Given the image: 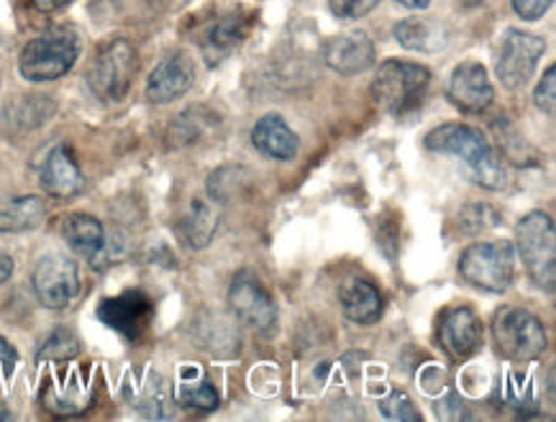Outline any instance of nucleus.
<instances>
[{"label":"nucleus","instance_id":"obj_1","mask_svg":"<svg viewBox=\"0 0 556 422\" xmlns=\"http://www.w3.org/2000/svg\"><path fill=\"white\" fill-rule=\"evenodd\" d=\"M426 149L437 154L456 156L475 184L484 190H501L505 184V167L480 128L467 124H444L426 136Z\"/></svg>","mask_w":556,"mask_h":422},{"label":"nucleus","instance_id":"obj_2","mask_svg":"<svg viewBox=\"0 0 556 422\" xmlns=\"http://www.w3.org/2000/svg\"><path fill=\"white\" fill-rule=\"evenodd\" d=\"M83 41L73 28H52L24 47L18 56V73L28 82H54L75 67Z\"/></svg>","mask_w":556,"mask_h":422},{"label":"nucleus","instance_id":"obj_3","mask_svg":"<svg viewBox=\"0 0 556 422\" xmlns=\"http://www.w3.org/2000/svg\"><path fill=\"white\" fill-rule=\"evenodd\" d=\"M431 82L429 67L416 62H403V60H390L382 62L380 69H377L372 88H369V95H372V103L382 113H390V116H405L413 108H418L420 100H424V92Z\"/></svg>","mask_w":556,"mask_h":422},{"label":"nucleus","instance_id":"obj_4","mask_svg":"<svg viewBox=\"0 0 556 422\" xmlns=\"http://www.w3.org/2000/svg\"><path fill=\"white\" fill-rule=\"evenodd\" d=\"M516 248L523 259L526 274L539 290L556 287V235L554 220L546 213L533 210L516 226Z\"/></svg>","mask_w":556,"mask_h":422},{"label":"nucleus","instance_id":"obj_5","mask_svg":"<svg viewBox=\"0 0 556 422\" xmlns=\"http://www.w3.org/2000/svg\"><path fill=\"white\" fill-rule=\"evenodd\" d=\"M139 60L137 49L131 41L126 39H113L111 44H105L92 60L88 69V85L98 98L105 103H118L128 95L131 90L134 77H137Z\"/></svg>","mask_w":556,"mask_h":422},{"label":"nucleus","instance_id":"obj_6","mask_svg":"<svg viewBox=\"0 0 556 422\" xmlns=\"http://www.w3.org/2000/svg\"><path fill=\"white\" fill-rule=\"evenodd\" d=\"M516 256L510 241L472 243L459 256V274L465 282L484 292H505L513 282Z\"/></svg>","mask_w":556,"mask_h":422},{"label":"nucleus","instance_id":"obj_7","mask_svg":"<svg viewBox=\"0 0 556 422\" xmlns=\"http://www.w3.org/2000/svg\"><path fill=\"white\" fill-rule=\"evenodd\" d=\"M493 335L497 350H501L508 361H536L548 346L546 331L544 325H541V320L529 310H518V307L497 315Z\"/></svg>","mask_w":556,"mask_h":422},{"label":"nucleus","instance_id":"obj_8","mask_svg":"<svg viewBox=\"0 0 556 422\" xmlns=\"http://www.w3.org/2000/svg\"><path fill=\"white\" fill-rule=\"evenodd\" d=\"M228 305L241 323L252 328V331L269 335L277 328V305L269 292L265 290V284L260 282L254 274L249 271H239L233 277L231 287H228Z\"/></svg>","mask_w":556,"mask_h":422},{"label":"nucleus","instance_id":"obj_9","mask_svg":"<svg viewBox=\"0 0 556 422\" xmlns=\"http://www.w3.org/2000/svg\"><path fill=\"white\" fill-rule=\"evenodd\" d=\"M34 295L49 310H64L80 295V271L67 256L49 254L37 264L31 277Z\"/></svg>","mask_w":556,"mask_h":422},{"label":"nucleus","instance_id":"obj_10","mask_svg":"<svg viewBox=\"0 0 556 422\" xmlns=\"http://www.w3.org/2000/svg\"><path fill=\"white\" fill-rule=\"evenodd\" d=\"M546 52V41L536 34L518 31L510 28L503 39L501 56H497V77H501L503 88L518 90L531 80L536 73L539 60Z\"/></svg>","mask_w":556,"mask_h":422},{"label":"nucleus","instance_id":"obj_11","mask_svg":"<svg viewBox=\"0 0 556 422\" xmlns=\"http://www.w3.org/2000/svg\"><path fill=\"white\" fill-rule=\"evenodd\" d=\"M152 315H154L152 299L139 290L121 292L118 297L103 299L101 307H98V318H101V323L109 325L111 331L121 333L131 343H139L144 338L149 325H152Z\"/></svg>","mask_w":556,"mask_h":422},{"label":"nucleus","instance_id":"obj_12","mask_svg":"<svg viewBox=\"0 0 556 422\" xmlns=\"http://www.w3.org/2000/svg\"><path fill=\"white\" fill-rule=\"evenodd\" d=\"M92 402V379L88 369H62L52 379H47L41 389V405L60 418H73L90 407Z\"/></svg>","mask_w":556,"mask_h":422},{"label":"nucleus","instance_id":"obj_13","mask_svg":"<svg viewBox=\"0 0 556 422\" xmlns=\"http://www.w3.org/2000/svg\"><path fill=\"white\" fill-rule=\"evenodd\" d=\"M195 82V62L190 60L185 52L167 54L156 67L152 69L147 80L144 95L149 103L154 105H167L173 100L182 98L185 92Z\"/></svg>","mask_w":556,"mask_h":422},{"label":"nucleus","instance_id":"obj_14","mask_svg":"<svg viewBox=\"0 0 556 422\" xmlns=\"http://www.w3.org/2000/svg\"><path fill=\"white\" fill-rule=\"evenodd\" d=\"M446 95L459 111L482 113L493 103L495 90L488 77V69L480 62H462L448 77Z\"/></svg>","mask_w":556,"mask_h":422},{"label":"nucleus","instance_id":"obj_15","mask_svg":"<svg viewBox=\"0 0 556 422\" xmlns=\"http://www.w3.org/2000/svg\"><path fill=\"white\" fill-rule=\"evenodd\" d=\"M62 239L73 248L77 256L90 261V267L103 269L109 259V239H105V228L98 218L85 216V213H73L62 220Z\"/></svg>","mask_w":556,"mask_h":422},{"label":"nucleus","instance_id":"obj_16","mask_svg":"<svg viewBox=\"0 0 556 422\" xmlns=\"http://www.w3.org/2000/svg\"><path fill=\"white\" fill-rule=\"evenodd\" d=\"M324 62L329 64L333 73L344 77L367 73V69L375 64L372 39L362 31L339 34V37L326 41Z\"/></svg>","mask_w":556,"mask_h":422},{"label":"nucleus","instance_id":"obj_17","mask_svg":"<svg viewBox=\"0 0 556 422\" xmlns=\"http://www.w3.org/2000/svg\"><path fill=\"white\" fill-rule=\"evenodd\" d=\"M439 335L448 354L465 361L482 346V323L469 307H454L441 318Z\"/></svg>","mask_w":556,"mask_h":422},{"label":"nucleus","instance_id":"obj_18","mask_svg":"<svg viewBox=\"0 0 556 422\" xmlns=\"http://www.w3.org/2000/svg\"><path fill=\"white\" fill-rule=\"evenodd\" d=\"M41 188L49 197L70 200L85 190V177L67 146H54L41 167Z\"/></svg>","mask_w":556,"mask_h":422},{"label":"nucleus","instance_id":"obj_19","mask_svg":"<svg viewBox=\"0 0 556 422\" xmlns=\"http://www.w3.org/2000/svg\"><path fill=\"white\" fill-rule=\"evenodd\" d=\"M252 144L256 152L269 156V159L290 162L298 156L301 139H298L295 131L285 124L282 116H277V113H267V116L256 120L252 128Z\"/></svg>","mask_w":556,"mask_h":422},{"label":"nucleus","instance_id":"obj_20","mask_svg":"<svg viewBox=\"0 0 556 422\" xmlns=\"http://www.w3.org/2000/svg\"><path fill=\"white\" fill-rule=\"evenodd\" d=\"M339 303L346 318L356 325H372L375 320H380L384 307L380 290H377L375 284H369L367 279L359 277L341 282Z\"/></svg>","mask_w":556,"mask_h":422},{"label":"nucleus","instance_id":"obj_21","mask_svg":"<svg viewBox=\"0 0 556 422\" xmlns=\"http://www.w3.org/2000/svg\"><path fill=\"white\" fill-rule=\"evenodd\" d=\"M249 34V18L239 16V13H228V16L218 18L216 24L208 26V31L203 34V52L208 56V62L226 60L228 54L237 49Z\"/></svg>","mask_w":556,"mask_h":422},{"label":"nucleus","instance_id":"obj_22","mask_svg":"<svg viewBox=\"0 0 556 422\" xmlns=\"http://www.w3.org/2000/svg\"><path fill=\"white\" fill-rule=\"evenodd\" d=\"M47 203L39 195L0 200V233H24L45 223Z\"/></svg>","mask_w":556,"mask_h":422},{"label":"nucleus","instance_id":"obj_23","mask_svg":"<svg viewBox=\"0 0 556 422\" xmlns=\"http://www.w3.org/2000/svg\"><path fill=\"white\" fill-rule=\"evenodd\" d=\"M218 220H220L218 207L208 203V200L195 197L190 203L188 213L182 216L180 226H177V231H180L182 241L188 243L190 248H205L218 231Z\"/></svg>","mask_w":556,"mask_h":422},{"label":"nucleus","instance_id":"obj_24","mask_svg":"<svg viewBox=\"0 0 556 422\" xmlns=\"http://www.w3.org/2000/svg\"><path fill=\"white\" fill-rule=\"evenodd\" d=\"M134 386H137V395L131 397V402L144 418H173V392H169L165 376H160L156 371H147L139 382H134Z\"/></svg>","mask_w":556,"mask_h":422},{"label":"nucleus","instance_id":"obj_25","mask_svg":"<svg viewBox=\"0 0 556 422\" xmlns=\"http://www.w3.org/2000/svg\"><path fill=\"white\" fill-rule=\"evenodd\" d=\"M395 39L410 52H439L446 47V26L431 18H405L395 26Z\"/></svg>","mask_w":556,"mask_h":422},{"label":"nucleus","instance_id":"obj_26","mask_svg":"<svg viewBox=\"0 0 556 422\" xmlns=\"http://www.w3.org/2000/svg\"><path fill=\"white\" fill-rule=\"evenodd\" d=\"M177 399H180L182 407L188 410H198V412H211L216 410L220 397L208 379L201 376V371L185 367L182 369V382L180 389H177Z\"/></svg>","mask_w":556,"mask_h":422},{"label":"nucleus","instance_id":"obj_27","mask_svg":"<svg viewBox=\"0 0 556 422\" xmlns=\"http://www.w3.org/2000/svg\"><path fill=\"white\" fill-rule=\"evenodd\" d=\"M80 356V341L70 331H54L41 343L37 363H70Z\"/></svg>","mask_w":556,"mask_h":422},{"label":"nucleus","instance_id":"obj_28","mask_svg":"<svg viewBox=\"0 0 556 422\" xmlns=\"http://www.w3.org/2000/svg\"><path fill=\"white\" fill-rule=\"evenodd\" d=\"M241 167H220L218 171H213L208 180V195L213 203H226L239 192V175Z\"/></svg>","mask_w":556,"mask_h":422},{"label":"nucleus","instance_id":"obj_29","mask_svg":"<svg viewBox=\"0 0 556 422\" xmlns=\"http://www.w3.org/2000/svg\"><path fill=\"white\" fill-rule=\"evenodd\" d=\"M380 410L388 420H401V422H420V412L413 405V399L405 392H392L390 397L380 399Z\"/></svg>","mask_w":556,"mask_h":422},{"label":"nucleus","instance_id":"obj_30","mask_svg":"<svg viewBox=\"0 0 556 422\" xmlns=\"http://www.w3.org/2000/svg\"><path fill=\"white\" fill-rule=\"evenodd\" d=\"M533 103H536V108L544 113V116L554 118V113H556V67L554 64L546 69V75L541 77V82L536 85Z\"/></svg>","mask_w":556,"mask_h":422},{"label":"nucleus","instance_id":"obj_31","mask_svg":"<svg viewBox=\"0 0 556 422\" xmlns=\"http://www.w3.org/2000/svg\"><path fill=\"white\" fill-rule=\"evenodd\" d=\"M380 5V0H329V9L337 18L354 21L367 16L369 11H375Z\"/></svg>","mask_w":556,"mask_h":422},{"label":"nucleus","instance_id":"obj_32","mask_svg":"<svg viewBox=\"0 0 556 422\" xmlns=\"http://www.w3.org/2000/svg\"><path fill=\"white\" fill-rule=\"evenodd\" d=\"M554 0H513V11L523 21H539L552 9Z\"/></svg>","mask_w":556,"mask_h":422},{"label":"nucleus","instance_id":"obj_33","mask_svg":"<svg viewBox=\"0 0 556 422\" xmlns=\"http://www.w3.org/2000/svg\"><path fill=\"white\" fill-rule=\"evenodd\" d=\"M16 363H18L16 348H13L11 343L5 341V338H0V382H3L5 376L13 374V369H16Z\"/></svg>","mask_w":556,"mask_h":422},{"label":"nucleus","instance_id":"obj_34","mask_svg":"<svg viewBox=\"0 0 556 422\" xmlns=\"http://www.w3.org/2000/svg\"><path fill=\"white\" fill-rule=\"evenodd\" d=\"M31 3H34V9L41 13H54V11L64 9V5L73 3V0H31Z\"/></svg>","mask_w":556,"mask_h":422},{"label":"nucleus","instance_id":"obj_35","mask_svg":"<svg viewBox=\"0 0 556 422\" xmlns=\"http://www.w3.org/2000/svg\"><path fill=\"white\" fill-rule=\"evenodd\" d=\"M11 274H13V259L9 254H0V287L9 282Z\"/></svg>","mask_w":556,"mask_h":422},{"label":"nucleus","instance_id":"obj_36","mask_svg":"<svg viewBox=\"0 0 556 422\" xmlns=\"http://www.w3.org/2000/svg\"><path fill=\"white\" fill-rule=\"evenodd\" d=\"M397 3L405 5V9H410V11H424V9H429L431 0H397Z\"/></svg>","mask_w":556,"mask_h":422},{"label":"nucleus","instance_id":"obj_37","mask_svg":"<svg viewBox=\"0 0 556 422\" xmlns=\"http://www.w3.org/2000/svg\"><path fill=\"white\" fill-rule=\"evenodd\" d=\"M11 418H13V414H11L9 407H5L3 402H0V422H3V420H11Z\"/></svg>","mask_w":556,"mask_h":422}]
</instances>
